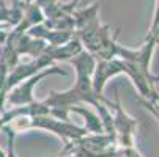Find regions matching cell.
<instances>
[{"label": "cell", "mask_w": 159, "mask_h": 157, "mask_svg": "<svg viewBox=\"0 0 159 157\" xmlns=\"http://www.w3.org/2000/svg\"><path fill=\"white\" fill-rule=\"evenodd\" d=\"M70 63L76 68V85L66 91H52L43 101V104L49 107V115L63 121H70V108L79 104H90L98 108L101 104H107L112 107L109 99L102 101L93 89L92 77L95 71L96 58L87 52L85 49L79 52L76 57L70 60Z\"/></svg>", "instance_id": "1"}, {"label": "cell", "mask_w": 159, "mask_h": 157, "mask_svg": "<svg viewBox=\"0 0 159 157\" xmlns=\"http://www.w3.org/2000/svg\"><path fill=\"white\" fill-rule=\"evenodd\" d=\"M110 108L113 110L112 121H113V135H115L117 143L121 146H134V132L139 126L137 120L131 118L121 108L118 98L115 102H112Z\"/></svg>", "instance_id": "2"}, {"label": "cell", "mask_w": 159, "mask_h": 157, "mask_svg": "<svg viewBox=\"0 0 159 157\" xmlns=\"http://www.w3.org/2000/svg\"><path fill=\"white\" fill-rule=\"evenodd\" d=\"M52 74H61V76H66V71L57 68V66H52V68H46L43 69L30 77L25 79V82L19 85L14 91L10 94V102L14 104V105H27V104H32L35 102V98H33V86L46 76H52Z\"/></svg>", "instance_id": "3"}, {"label": "cell", "mask_w": 159, "mask_h": 157, "mask_svg": "<svg viewBox=\"0 0 159 157\" xmlns=\"http://www.w3.org/2000/svg\"><path fill=\"white\" fill-rule=\"evenodd\" d=\"M52 63H54L52 57L43 50V54L36 55L33 61L19 66V68L14 71V74L10 77V85H14V83H17V82H22L24 79H27V77H30V76H33V74L43 71V69L49 68Z\"/></svg>", "instance_id": "4"}, {"label": "cell", "mask_w": 159, "mask_h": 157, "mask_svg": "<svg viewBox=\"0 0 159 157\" xmlns=\"http://www.w3.org/2000/svg\"><path fill=\"white\" fill-rule=\"evenodd\" d=\"M102 157H143L135 146H121V145H113L110 146L104 154Z\"/></svg>", "instance_id": "5"}, {"label": "cell", "mask_w": 159, "mask_h": 157, "mask_svg": "<svg viewBox=\"0 0 159 157\" xmlns=\"http://www.w3.org/2000/svg\"><path fill=\"white\" fill-rule=\"evenodd\" d=\"M145 99V98H143ZM156 111H157V113H159V93H157V89H154V91H151V94L145 99Z\"/></svg>", "instance_id": "6"}, {"label": "cell", "mask_w": 159, "mask_h": 157, "mask_svg": "<svg viewBox=\"0 0 159 157\" xmlns=\"http://www.w3.org/2000/svg\"><path fill=\"white\" fill-rule=\"evenodd\" d=\"M139 101H140V104H142V105H143L148 111H150V113L154 116V120H156V121H157V124H159V113H157V111H156V110H154V108H153V107H151V105H150V104L143 99V98H139Z\"/></svg>", "instance_id": "7"}]
</instances>
